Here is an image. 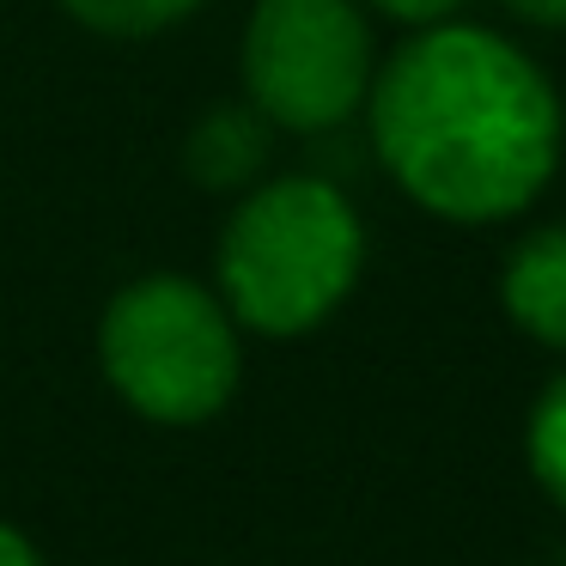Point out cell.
<instances>
[{
	"label": "cell",
	"instance_id": "cell-6",
	"mask_svg": "<svg viewBox=\"0 0 566 566\" xmlns=\"http://www.w3.org/2000/svg\"><path fill=\"white\" fill-rule=\"evenodd\" d=\"M500 305L530 342L566 347V226H536L517 238L500 274Z\"/></svg>",
	"mask_w": 566,
	"mask_h": 566
},
{
	"label": "cell",
	"instance_id": "cell-8",
	"mask_svg": "<svg viewBox=\"0 0 566 566\" xmlns=\"http://www.w3.org/2000/svg\"><path fill=\"white\" fill-rule=\"evenodd\" d=\"M524 451H530V469H536V481L566 505V371L536 396V408H530Z\"/></svg>",
	"mask_w": 566,
	"mask_h": 566
},
{
	"label": "cell",
	"instance_id": "cell-9",
	"mask_svg": "<svg viewBox=\"0 0 566 566\" xmlns=\"http://www.w3.org/2000/svg\"><path fill=\"white\" fill-rule=\"evenodd\" d=\"M366 13L390 19V25L402 31H420V25H444V19H457L469 7V0H359Z\"/></svg>",
	"mask_w": 566,
	"mask_h": 566
},
{
	"label": "cell",
	"instance_id": "cell-1",
	"mask_svg": "<svg viewBox=\"0 0 566 566\" xmlns=\"http://www.w3.org/2000/svg\"><path fill=\"white\" fill-rule=\"evenodd\" d=\"M366 140L396 189L444 226L517 220L566 140L554 80L488 25H420L366 92Z\"/></svg>",
	"mask_w": 566,
	"mask_h": 566
},
{
	"label": "cell",
	"instance_id": "cell-3",
	"mask_svg": "<svg viewBox=\"0 0 566 566\" xmlns=\"http://www.w3.org/2000/svg\"><path fill=\"white\" fill-rule=\"evenodd\" d=\"M98 366L135 415L159 427H196L238 390V317L189 274H140L104 305Z\"/></svg>",
	"mask_w": 566,
	"mask_h": 566
},
{
	"label": "cell",
	"instance_id": "cell-10",
	"mask_svg": "<svg viewBox=\"0 0 566 566\" xmlns=\"http://www.w3.org/2000/svg\"><path fill=\"white\" fill-rule=\"evenodd\" d=\"M500 7L536 31H566V0H500Z\"/></svg>",
	"mask_w": 566,
	"mask_h": 566
},
{
	"label": "cell",
	"instance_id": "cell-2",
	"mask_svg": "<svg viewBox=\"0 0 566 566\" xmlns=\"http://www.w3.org/2000/svg\"><path fill=\"white\" fill-rule=\"evenodd\" d=\"M366 269V226L335 177L286 171L238 196L213 250V293L256 335H311Z\"/></svg>",
	"mask_w": 566,
	"mask_h": 566
},
{
	"label": "cell",
	"instance_id": "cell-4",
	"mask_svg": "<svg viewBox=\"0 0 566 566\" xmlns=\"http://www.w3.org/2000/svg\"><path fill=\"white\" fill-rule=\"evenodd\" d=\"M378 43L359 0H256L238 38L244 98L281 135H335L366 111Z\"/></svg>",
	"mask_w": 566,
	"mask_h": 566
},
{
	"label": "cell",
	"instance_id": "cell-5",
	"mask_svg": "<svg viewBox=\"0 0 566 566\" xmlns=\"http://www.w3.org/2000/svg\"><path fill=\"white\" fill-rule=\"evenodd\" d=\"M274 135H281V128H274L250 98L208 104L184 135V177L196 189H208V196H244L250 184L269 177Z\"/></svg>",
	"mask_w": 566,
	"mask_h": 566
},
{
	"label": "cell",
	"instance_id": "cell-11",
	"mask_svg": "<svg viewBox=\"0 0 566 566\" xmlns=\"http://www.w3.org/2000/svg\"><path fill=\"white\" fill-rule=\"evenodd\" d=\"M0 566H43V554L31 548L13 524H0Z\"/></svg>",
	"mask_w": 566,
	"mask_h": 566
},
{
	"label": "cell",
	"instance_id": "cell-7",
	"mask_svg": "<svg viewBox=\"0 0 566 566\" xmlns=\"http://www.w3.org/2000/svg\"><path fill=\"white\" fill-rule=\"evenodd\" d=\"M55 7H62L80 31H92V38L147 43V38H165V31L189 25L208 0H55Z\"/></svg>",
	"mask_w": 566,
	"mask_h": 566
}]
</instances>
